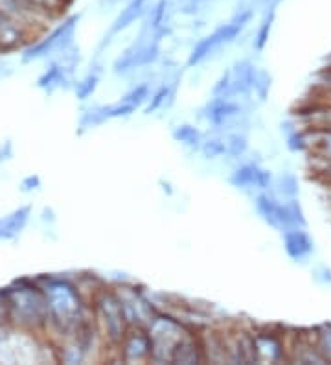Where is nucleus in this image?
Listing matches in <instances>:
<instances>
[{"label": "nucleus", "mask_w": 331, "mask_h": 365, "mask_svg": "<svg viewBox=\"0 0 331 365\" xmlns=\"http://www.w3.org/2000/svg\"><path fill=\"white\" fill-rule=\"evenodd\" d=\"M37 279L46 297L48 325L44 336L50 341H61L93 321L90 303L75 281V277L44 273L37 275Z\"/></svg>", "instance_id": "nucleus-1"}, {"label": "nucleus", "mask_w": 331, "mask_h": 365, "mask_svg": "<svg viewBox=\"0 0 331 365\" xmlns=\"http://www.w3.org/2000/svg\"><path fill=\"white\" fill-rule=\"evenodd\" d=\"M9 325L30 334H46L48 310L37 277H21L6 286Z\"/></svg>", "instance_id": "nucleus-2"}, {"label": "nucleus", "mask_w": 331, "mask_h": 365, "mask_svg": "<svg viewBox=\"0 0 331 365\" xmlns=\"http://www.w3.org/2000/svg\"><path fill=\"white\" fill-rule=\"evenodd\" d=\"M88 303H90V312H93V323L103 343V352L107 351L115 354L116 347L129 330L127 317H125L124 307H122L115 286L103 282L94 292L93 297L88 299Z\"/></svg>", "instance_id": "nucleus-3"}, {"label": "nucleus", "mask_w": 331, "mask_h": 365, "mask_svg": "<svg viewBox=\"0 0 331 365\" xmlns=\"http://www.w3.org/2000/svg\"><path fill=\"white\" fill-rule=\"evenodd\" d=\"M81 14H70L59 19V23L52 30L41 34L37 39L28 43L21 50L22 63L43 61V59H52L58 53L65 52L70 46L75 45V31L80 24Z\"/></svg>", "instance_id": "nucleus-4"}, {"label": "nucleus", "mask_w": 331, "mask_h": 365, "mask_svg": "<svg viewBox=\"0 0 331 365\" xmlns=\"http://www.w3.org/2000/svg\"><path fill=\"white\" fill-rule=\"evenodd\" d=\"M151 338V364H169V354H172L175 343L182 338L194 325L188 321L177 316L172 310L160 308L159 314L151 319L146 327ZM201 329V327H199Z\"/></svg>", "instance_id": "nucleus-5"}, {"label": "nucleus", "mask_w": 331, "mask_h": 365, "mask_svg": "<svg viewBox=\"0 0 331 365\" xmlns=\"http://www.w3.org/2000/svg\"><path fill=\"white\" fill-rule=\"evenodd\" d=\"M254 209L267 225L276 231L304 227L305 218L296 200H280L269 190L254 194Z\"/></svg>", "instance_id": "nucleus-6"}, {"label": "nucleus", "mask_w": 331, "mask_h": 365, "mask_svg": "<svg viewBox=\"0 0 331 365\" xmlns=\"http://www.w3.org/2000/svg\"><path fill=\"white\" fill-rule=\"evenodd\" d=\"M208 128L217 133H226L232 130L247 131V107L241 100L225 98V96H210L199 111Z\"/></svg>", "instance_id": "nucleus-7"}, {"label": "nucleus", "mask_w": 331, "mask_h": 365, "mask_svg": "<svg viewBox=\"0 0 331 365\" xmlns=\"http://www.w3.org/2000/svg\"><path fill=\"white\" fill-rule=\"evenodd\" d=\"M258 71L260 68L251 59H239L230 68H226L212 87V96L245 100L254 94Z\"/></svg>", "instance_id": "nucleus-8"}, {"label": "nucleus", "mask_w": 331, "mask_h": 365, "mask_svg": "<svg viewBox=\"0 0 331 365\" xmlns=\"http://www.w3.org/2000/svg\"><path fill=\"white\" fill-rule=\"evenodd\" d=\"M247 26L236 23L232 19H228L226 23H221L219 26L214 31H210L208 36L201 37L194 45V48L188 53V61H186V67L195 68L199 65H203L204 61H208L210 58H214L221 48L232 45L236 43L241 31Z\"/></svg>", "instance_id": "nucleus-9"}, {"label": "nucleus", "mask_w": 331, "mask_h": 365, "mask_svg": "<svg viewBox=\"0 0 331 365\" xmlns=\"http://www.w3.org/2000/svg\"><path fill=\"white\" fill-rule=\"evenodd\" d=\"M112 286H115L116 294H118L120 301H122V307H124L129 327H147L151 323V319L159 314L160 308L137 284L118 282V284Z\"/></svg>", "instance_id": "nucleus-10"}, {"label": "nucleus", "mask_w": 331, "mask_h": 365, "mask_svg": "<svg viewBox=\"0 0 331 365\" xmlns=\"http://www.w3.org/2000/svg\"><path fill=\"white\" fill-rule=\"evenodd\" d=\"M230 187L245 194H258L273 187V174L254 160H243L228 174Z\"/></svg>", "instance_id": "nucleus-11"}, {"label": "nucleus", "mask_w": 331, "mask_h": 365, "mask_svg": "<svg viewBox=\"0 0 331 365\" xmlns=\"http://www.w3.org/2000/svg\"><path fill=\"white\" fill-rule=\"evenodd\" d=\"M151 338L146 327H129L127 334L115 351V360L122 364H151Z\"/></svg>", "instance_id": "nucleus-12"}, {"label": "nucleus", "mask_w": 331, "mask_h": 365, "mask_svg": "<svg viewBox=\"0 0 331 365\" xmlns=\"http://www.w3.org/2000/svg\"><path fill=\"white\" fill-rule=\"evenodd\" d=\"M151 0H127V4L120 9L118 15L112 19L110 26L107 28V31L103 34L102 41H100V46H98V53H102L103 50L109 48V45L116 37H120L124 31H127L132 24H137L138 21L144 19L147 8H149Z\"/></svg>", "instance_id": "nucleus-13"}, {"label": "nucleus", "mask_w": 331, "mask_h": 365, "mask_svg": "<svg viewBox=\"0 0 331 365\" xmlns=\"http://www.w3.org/2000/svg\"><path fill=\"white\" fill-rule=\"evenodd\" d=\"M203 329V327H201ZM201 329L194 327L175 343L172 354H169V364L172 365H201L204 361L203 341H201Z\"/></svg>", "instance_id": "nucleus-14"}, {"label": "nucleus", "mask_w": 331, "mask_h": 365, "mask_svg": "<svg viewBox=\"0 0 331 365\" xmlns=\"http://www.w3.org/2000/svg\"><path fill=\"white\" fill-rule=\"evenodd\" d=\"M283 250L295 262H304L311 257L315 247L311 236L304 231V227H293L283 231Z\"/></svg>", "instance_id": "nucleus-15"}, {"label": "nucleus", "mask_w": 331, "mask_h": 365, "mask_svg": "<svg viewBox=\"0 0 331 365\" xmlns=\"http://www.w3.org/2000/svg\"><path fill=\"white\" fill-rule=\"evenodd\" d=\"M31 220V207L21 205L11 212L0 216V242L15 240L24 232Z\"/></svg>", "instance_id": "nucleus-16"}, {"label": "nucleus", "mask_w": 331, "mask_h": 365, "mask_svg": "<svg viewBox=\"0 0 331 365\" xmlns=\"http://www.w3.org/2000/svg\"><path fill=\"white\" fill-rule=\"evenodd\" d=\"M254 336V347H256V364L261 361H280L285 358L283 343L273 332H261V330H252Z\"/></svg>", "instance_id": "nucleus-17"}, {"label": "nucleus", "mask_w": 331, "mask_h": 365, "mask_svg": "<svg viewBox=\"0 0 331 365\" xmlns=\"http://www.w3.org/2000/svg\"><path fill=\"white\" fill-rule=\"evenodd\" d=\"M179 83H181V78L175 76L172 80H164L162 83H159V87H154L149 96V102L144 106V115H154V113L172 107L177 98Z\"/></svg>", "instance_id": "nucleus-18"}, {"label": "nucleus", "mask_w": 331, "mask_h": 365, "mask_svg": "<svg viewBox=\"0 0 331 365\" xmlns=\"http://www.w3.org/2000/svg\"><path fill=\"white\" fill-rule=\"evenodd\" d=\"M172 138L175 143L181 144L182 148L186 150H190V152H199V148H201V143H203L204 133L199 130L195 124H177L175 128L172 130Z\"/></svg>", "instance_id": "nucleus-19"}, {"label": "nucleus", "mask_w": 331, "mask_h": 365, "mask_svg": "<svg viewBox=\"0 0 331 365\" xmlns=\"http://www.w3.org/2000/svg\"><path fill=\"white\" fill-rule=\"evenodd\" d=\"M107 122H109V116H107V103L90 106L87 107V109L80 115V118H78V133H88V131L96 130V128H102Z\"/></svg>", "instance_id": "nucleus-20"}, {"label": "nucleus", "mask_w": 331, "mask_h": 365, "mask_svg": "<svg viewBox=\"0 0 331 365\" xmlns=\"http://www.w3.org/2000/svg\"><path fill=\"white\" fill-rule=\"evenodd\" d=\"M100 83H102V68H90L83 78L75 80L72 91H74L75 98L80 102H88L96 94V91L100 89Z\"/></svg>", "instance_id": "nucleus-21"}, {"label": "nucleus", "mask_w": 331, "mask_h": 365, "mask_svg": "<svg viewBox=\"0 0 331 365\" xmlns=\"http://www.w3.org/2000/svg\"><path fill=\"white\" fill-rule=\"evenodd\" d=\"M204 160H219L226 159V143H225V135L217 133V131H212V133L204 135L203 143H201V148L199 152Z\"/></svg>", "instance_id": "nucleus-22"}, {"label": "nucleus", "mask_w": 331, "mask_h": 365, "mask_svg": "<svg viewBox=\"0 0 331 365\" xmlns=\"http://www.w3.org/2000/svg\"><path fill=\"white\" fill-rule=\"evenodd\" d=\"M225 143H226V159L239 160L245 157L248 152V135L245 130H232L226 131Z\"/></svg>", "instance_id": "nucleus-23"}, {"label": "nucleus", "mask_w": 331, "mask_h": 365, "mask_svg": "<svg viewBox=\"0 0 331 365\" xmlns=\"http://www.w3.org/2000/svg\"><path fill=\"white\" fill-rule=\"evenodd\" d=\"M153 93V87H151V81H140V83L132 85L131 89L122 96V100H125L127 103H131L135 109H140V107L146 106L149 102V96Z\"/></svg>", "instance_id": "nucleus-24"}, {"label": "nucleus", "mask_w": 331, "mask_h": 365, "mask_svg": "<svg viewBox=\"0 0 331 365\" xmlns=\"http://www.w3.org/2000/svg\"><path fill=\"white\" fill-rule=\"evenodd\" d=\"M274 17H276V9H274V6H270V8H267V11H265L263 19H261V24L256 30V36H254V43H252V45H254V50H258V52H261V50L265 48V45H267V41H269Z\"/></svg>", "instance_id": "nucleus-25"}, {"label": "nucleus", "mask_w": 331, "mask_h": 365, "mask_svg": "<svg viewBox=\"0 0 331 365\" xmlns=\"http://www.w3.org/2000/svg\"><path fill=\"white\" fill-rule=\"evenodd\" d=\"M278 194L283 196V200H295L298 194V182L291 174H285L278 179Z\"/></svg>", "instance_id": "nucleus-26"}, {"label": "nucleus", "mask_w": 331, "mask_h": 365, "mask_svg": "<svg viewBox=\"0 0 331 365\" xmlns=\"http://www.w3.org/2000/svg\"><path fill=\"white\" fill-rule=\"evenodd\" d=\"M14 332V327L6 325V323H0V361H8L9 341H11Z\"/></svg>", "instance_id": "nucleus-27"}, {"label": "nucleus", "mask_w": 331, "mask_h": 365, "mask_svg": "<svg viewBox=\"0 0 331 365\" xmlns=\"http://www.w3.org/2000/svg\"><path fill=\"white\" fill-rule=\"evenodd\" d=\"M318 347L322 351L326 361H331V327H326V329L318 334Z\"/></svg>", "instance_id": "nucleus-28"}, {"label": "nucleus", "mask_w": 331, "mask_h": 365, "mask_svg": "<svg viewBox=\"0 0 331 365\" xmlns=\"http://www.w3.org/2000/svg\"><path fill=\"white\" fill-rule=\"evenodd\" d=\"M317 144L318 148H320V152H322L327 159H331V128H324V130L318 133Z\"/></svg>", "instance_id": "nucleus-29"}, {"label": "nucleus", "mask_w": 331, "mask_h": 365, "mask_svg": "<svg viewBox=\"0 0 331 365\" xmlns=\"http://www.w3.org/2000/svg\"><path fill=\"white\" fill-rule=\"evenodd\" d=\"M41 188V178L36 174L26 175V178L21 181V190L24 194H31V192H37Z\"/></svg>", "instance_id": "nucleus-30"}, {"label": "nucleus", "mask_w": 331, "mask_h": 365, "mask_svg": "<svg viewBox=\"0 0 331 365\" xmlns=\"http://www.w3.org/2000/svg\"><path fill=\"white\" fill-rule=\"evenodd\" d=\"M0 323L9 325V310H8V294H6V286L0 288ZM11 327V325H9Z\"/></svg>", "instance_id": "nucleus-31"}, {"label": "nucleus", "mask_w": 331, "mask_h": 365, "mask_svg": "<svg viewBox=\"0 0 331 365\" xmlns=\"http://www.w3.org/2000/svg\"><path fill=\"white\" fill-rule=\"evenodd\" d=\"M14 153H15V150H14V143H11V140H4V143H0V165L14 159Z\"/></svg>", "instance_id": "nucleus-32"}, {"label": "nucleus", "mask_w": 331, "mask_h": 365, "mask_svg": "<svg viewBox=\"0 0 331 365\" xmlns=\"http://www.w3.org/2000/svg\"><path fill=\"white\" fill-rule=\"evenodd\" d=\"M191 2H195V4H199V6H204V4H212V2H216V0H191Z\"/></svg>", "instance_id": "nucleus-33"}, {"label": "nucleus", "mask_w": 331, "mask_h": 365, "mask_svg": "<svg viewBox=\"0 0 331 365\" xmlns=\"http://www.w3.org/2000/svg\"><path fill=\"white\" fill-rule=\"evenodd\" d=\"M0 74H2V65H0Z\"/></svg>", "instance_id": "nucleus-34"}]
</instances>
